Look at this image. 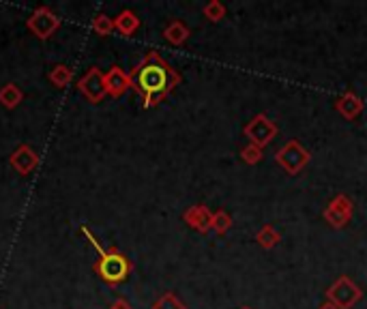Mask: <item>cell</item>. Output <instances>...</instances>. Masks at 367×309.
Listing matches in <instances>:
<instances>
[{
  "instance_id": "obj_8",
  "label": "cell",
  "mask_w": 367,
  "mask_h": 309,
  "mask_svg": "<svg viewBox=\"0 0 367 309\" xmlns=\"http://www.w3.org/2000/svg\"><path fill=\"white\" fill-rule=\"evenodd\" d=\"M352 215H354V204H352V200L348 198V195H344V193H337L335 198L327 204V209L322 213L324 221L335 230L346 228L350 223V219H352Z\"/></svg>"
},
{
  "instance_id": "obj_9",
  "label": "cell",
  "mask_w": 367,
  "mask_h": 309,
  "mask_svg": "<svg viewBox=\"0 0 367 309\" xmlns=\"http://www.w3.org/2000/svg\"><path fill=\"white\" fill-rule=\"evenodd\" d=\"M41 163V155L31 146V144H20L11 155H9V165L20 174L28 176L33 174Z\"/></svg>"
},
{
  "instance_id": "obj_14",
  "label": "cell",
  "mask_w": 367,
  "mask_h": 309,
  "mask_svg": "<svg viewBox=\"0 0 367 309\" xmlns=\"http://www.w3.org/2000/svg\"><path fill=\"white\" fill-rule=\"evenodd\" d=\"M114 28L117 33L123 37H133L140 28V17L131 11V9H123L117 17H114Z\"/></svg>"
},
{
  "instance_id": "obj_20",
  "label": "cell",
  "mask_w": 367,
  "mask_h": 309,
  "mask_svg": "<svg viewBox=\"0 0 367 309\" xmlns=\"http://www.w3.org/2000/svg\"><path fill=\"white\" fill-rule=\"evenodd\" d=\"M151 309H187V305H185L174 292H165V294H161V296L153 303Z\"/></svg>"
},
{
  "instance_id": "obj_21",
  "label": "cell",
  "mask_w": 367,
  "mask_h": 309,
  "mask_svg": "<svg viewBox=\"0 0 367 309\" xmlns=\"http://www.w3.org/2000/svg\"><path fill=\"white\" fill-rule=\"evenodd\" d=\"M202 13H204V17H207L209 22L217 24V22H221V20L225 17V5L219 3V0H211L209 5H204Z\"/></svg>"
},
{
  "instance_id": "obj_5",
  "label": "cell",
  "mask_w": 367,
  "mask_h": 309,
  "mask_svg": "<svg viewBox=\"0 0 367 309\" xmlns=\"http://www.w3.org/2000/svg\"><path fill=\"white\" fill-rule=\"evenodd\" d=\"M61 24H63L61 15L45 5L37 7L31 15L26 17V28L41 41H47L50 37H54L56 31L61 28Z\"/></svg>"
},
{
  "instance_id": "obj_19",
  "label": "cell",
  "mask_w": 367,
  "mask_h": 309,
  "mask_svg": "<svg viewBox=\"0 0 367 309\" xmlns=\"http://www.w3.org/2000/svg\"><path fill=\"white\" fill-rule=\"evenodd\" d=\"M230 228H232V217H230V213H225L223 209L215 211V213H213V226H211V230H213L215 234L223 236Z\"/></svg>"
},
{
  "instance_id": "obj_4",
  "label": "cell",
  "mask_w": 367,
  "mask_h": 309,
  "mask_svg": "<svg viewBox=\"0 0 367 309\" xmlns=\"http://www.w3.org/2000/svg\"><path fill=\"white\" fill-rule=\"evenodd\" d=\"M309 159H312V155H309V151L301 142H297V140H288V142L275 153L277 165L290 176H297L299 172H303V167L309 163Z\"/></svg>"
},
{
  "instance_id": "obj_25",
  "label": "cell",
  "mask_w": 367,
  "mask_h": 309,
  "mask_svg": "<svg viewBox=\"0 0 367 309\" xmlns=\"http://www.w3.org/2000/svg\"><path fill=\"white\" fill-rule=\"evenodd\" d=\"M241 309H251V307H241Z\"/></svg>"
},
{
  "instance_id": "obj_12",
  "label": "cell",
  "mask_w": 367,
  "mask_h": 309,
  "mask_svg": "<svg viewBox=\"0 0 367 309\" xmlns=\"http://www.w3.org/2000/svg\"><path fill=\"white\" fill-rule=\"evenodd\" d=\"M363 107H365V101L354 91H346L335 99V110L340 112L346 121H354L363 112Z\"/></svg>"
},
{
  "instance_id": "obj_3",
  "label": "cell",
  "mask_w": 367,
  "mask_h": 309,
  "mask_svg": "<svg viewBox=\"0 0 367 309\" xmlns=\"http://www.w3.org/2000/svg\"><path fill=\"white\" fill-rule=\"evenodd\" d=\"M324 296H327V303H333L335 307L352 309L363 299V290L359 288L354 279H350L348 275H342L327 288Z\"/></svg>"
},
{
  "instance_id": "obj_2",
  "label": "cell",
  "mask_w": 367,
  "mask_h": 309,
  "mask_svg": "<svg viewBox=\"0 0 367 309\" xmlns=\"http://www.w3.org/2000/svg\"><path fill=\"white\" fill-rule=\"evenodd\" d=\"M93 271L105 286L119 288L121 284L127 282L129 275L133 273V262L125 251H121L114 245H110V247L103 249V254H99V258L95 260Z\"/></svg>"
},
{
  "instance_id": "obj_22",
  "label": "cell",
  "mask_w": 367,
  "mask_h": 309,
  "mask_svg": "<svg viewBox=\"0 0 367 309\" xmlns=\"http://www.w3.org/2000/svg\"><path fill=\"white\" fill-rule=\"evenodd\" d=\"M262 157H264V149H260V146H256V144H247V146L241 149V159H243L247 165L260 163Z\"/></svg>"
},
{
  "instance_id": "obj_16",
  "label": "cell",
  "mask_w": 367,
  "mask_h": 309,
  "mask_svg": "<svg viewBox=\"0 0 367 309\" xmlns=\"http://www.w3.org/2000/svg\"><path fill=\"white\" fill-rule=\"evenodd\" d=\"M47 80H50V84L54 89H67L69 84L73 82V69L69 65L59 63V65L52 67V71L47 73Z\"/></svg>"
},
{
  "instance_id": "obj_10",
  "label": "cell",
  "mask_w": 367,
  "mask_h": 309,
  "mask_svg": "<svg viewBox=\"0 0 367 309\" xmlns=\"http://www.w3.org/2000/svg\"><path fill=\"white\" fill-rule=\"evenodd\" d=\"M183 221L200 234H207L213 226V213L207 204H193L183 213Z\"/></svg>"
},
{
  "instance_id": "obj_18",
  "label": "cell",
  "mask_w": 367,
  "mask_h": 309,
  "mask_svg": "<svg viewBox=\"0 0 367 309\" xmlns=\"http://www.w3.org/2000/svg\"><path fill=\"white\" fill-rule=\"evenodd\" d=\"M279 241H281V234H279L273 226H264V228H260L258 234H256V243H258L262 249H273V247L279 245Z\"/></svg>"
},
{
  "instance_id": "obj_17",
  "label": "cell",
  "mask_w": 367,
  "mask_h": 309,
  "mask_svg": "<svg viewBox=\"0 0 367 309\" xmlns=\"http://www.w3.org/2000/svg\"><path fill=\"white\" fill-rule=\"evenodd\" d=\"M91 28H93V33L99 35V37H110L112 33L117 31L114 20H112L110 15H105V13H97L91 22Z\"/></svg>"
},
{
  "instance_id": "obj_24",
  "label": "cell",
  "mask_w": 367,
  "mask_h": 309,
  "mask_svg": "<svg viewBox=\"0 0 367 309\" xmlns=\"http://www.w3.org/2000/svg\"><path fill=\"white\" fill-rule=\"evenodd\" d=\"M318 309H340V307H335L333 303H322V305H320Z\"/></svg>"
},
{
  "instance_id": "obj_13",
  "label": "cell",
  "mask_w": 367,
  "mask_h": 309,
  "mask_svg": "<svg viewBox=\"0 0 367 309\" xmlns=\"http://www.w3.org/2000/svg\"><path fill=\"white\" fill-rule=\"evenodd\" d=\"M189 35H191L189 26L185 22H181V20H172L170 24L163 28V39L170 45H177V47L183 45L189 39Z\"/></svg>"
},
{
  "instance_id": "obj_1",
  "label": "cell",
  "mask_w": 367,
  "mask_h": 309,
  "mask_svg": "<svg viewBox=\"0 0 367 309\" xmlns=\"http://www.w3.org/2000/svg\"><path fill=\"white\" fill-rule=\"evenodd\" d=\"M131 91L142 99L144 107H157L167 95H170L179 84L181 73L167 63L157 52H149L142 61H140L129 71Z\"/></svg>"
},
{
  "instance_id": "obj_23",
  "label": "cell",
  "mask_w": 367,
  "mask_h": 309,
  "mask_svg": "<svg viewBox=\"0 0 367 309\" xmlns=\"http://www.w3.org/2000/svg\"><path fill=\"white\" fill-rule=\"evenodd\" d=\"M110 309H133V307H131V303H129L127 299L119 296V299H117L114 303H112V305H110Z\"/></svg>"
},
{
  "instance_id": "obj_6",
  "label": "cell",
  "mask_w": 367,
  "mask_h": 309,
  "mask_svg": "<svg viewBox=\"0 0 367 309\" xmlns=\"http://www.w3.org/2000/svg\"><path fill=\"white\" fill-rule=\"evenodd\" d=\"M75 86H77V93L84 99H87L89 103H93V105L101 103L107 97V91H105V73L99 67H91L87 73H84L77 80Z\"/></svg>"
},
{
  "instance_id": "obj_15",
  "label": "cell",
  "mask_w": 367,
  "mask_h": 309,
  "mask_svg": "<svg viewBox=\"0 0 367 309\" xmlns=\"http://www.w3.org/2000/svg\"><path fill=\"white\" fill-rule=\"evenodd\" d=\"M24 101V91L13 82H7L3 89H0V105L5 110H15Z\"/></svg>"
},
{
  "instance_id": "obj_7",
  "label": "cell",
  "mask_w": 367,
  "mask_h": 309,
  "mask_svg": "<svg viewBox=\"0 0 367 309\" xmlns=\"http://www.w3.org/2000/svg\"><path fill=\"white\" fill-rule=\"evenodd\" d=\"M243 133L249 140V144H256V146L264 149V146H269L273 140H275L277 125L267 114H256L243 127Z\"/></svg>"
},
{
  "instance_id": "obj_11",
  "label": "cell",
  "mask_w": 367,
  "mask_h": 309,
  "mask_svg": "<svg viewBox=\"0 0 367 309\" xmlns=\"http://www.w3.org/2000/svg\"><path fill=\"white\" fill-rule=\"evenodd\" d=\"M105 91H107V97L112 99L123 97L127 91H131L129 73H125L121 67H110L105 71Z\"/></svg>"
}]
</instances>
